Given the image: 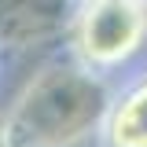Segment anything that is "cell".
I'll return each mask as SVG.
<instances>
[{
    "label": "cell",
    "instance_id": "cell-1",
    "mask_svg": "<svg viewBox=\"0 0 147 147\" xmlns=\"http://www.w3.org/2000/svg\"><path fill=\"white\" fill-rule=\"evenodd\" d=\"M147 40V0H81L74 15V52L92 70L125 66Z\"/></svg>",
    "mask_w": 147,
    "mask_h": 147
},
{
    "label": "cell",
    "instance_id": "cell-2",
    "mask_svg": "<svg viewBox=\"0 0 147 147\" xmlns=\"http://www.w3.org/2000/svg\"><path fill=\"white\" fill-rule=\"evenodd\" d=\"M99 136L107 147H147V77L132 81L110 99Z\"/></svg>",
    "mask_w": 147,
    "mask_h": 147
}]
</instances>
